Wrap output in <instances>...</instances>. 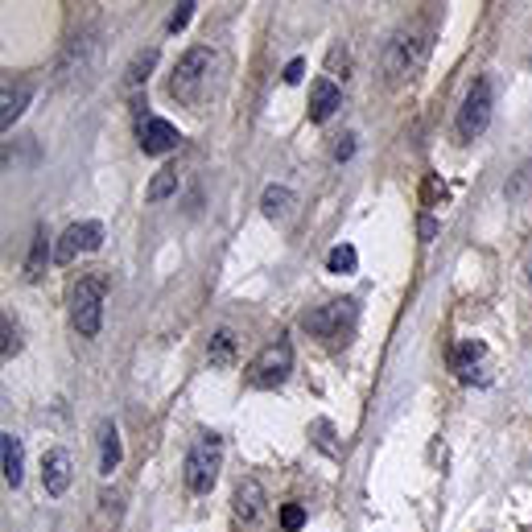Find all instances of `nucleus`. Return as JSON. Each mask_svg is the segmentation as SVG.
<instances>
[{
  "label": "nucleus",
  "mask_w": 532,
  "mask_h": 532,
  "mask_svg": "<svg viewBox=\"0 0 532 532\" xmlns=\"http://www.w3.org/2000/svg\"><path fill=\"white\" fill-rule=\"evenodd\" d=\"M206 359H211V367H232L235 364V335L232 330H215V335H211Z\"/></svg>",
  "instance_id": "aec40b11"
},
{
  "label": "nucleus",
  "mask_w": 532,
  "mask_h": 532,
  "mask_svg": "<svg viewBox=\"0 0 532 532\" xmlns=\"http://www.w3.org/2000/svg\"><path fill=\"white\" fill-rule=\"evenodd\" d=\"M491 112H495V87L491 79H475V87L467 91L462 108H458V137L462 140H479L491 124Z\"/></svg>",
  "instance_id": "0eeeda50"
},
{
  "label": "nucleus",
  "mask_w": 532,
  "mask_h": 532,
  "mask_svg": "<svg viewBox=\"0 0 532 532\" xmlns=\"http://www.w3.org/2000/svg\"><path fill=\"white\" fill-rule=\"evenodd\" d=\"M438 235V219L433 215H421V240H433Z\"/></svg>",
  "instance_id": "7c9ffc66"
},
{
  "label": "nucleus",
  "mask_w": 532,
  "mask_h": 532,
  "mask_svg": "<svg viewBox=\"0 0 532 532\" xmlns=\"http://www.w3.org/2000/svg\"><path fill=\"white\" fill-rule=\"evenodd\" d=\"M0 470H5V483L17 491L25 483V446H21L17 433H0Z\"/></svg>",
  "instance_id": "4468645a"
},
{
  "label": "nucleus",
  "mask_w": 532,
  "mask_h": 532,
  "mask_svg": "<svg viewBox=\"0 0 532 532\" xmlns=\"http://www.w3.org/2000/svg\"><path fill=\"white\" fill-rule=\"evenodd\" d=\"M211 71H215V54L206 46H195L186 54L177 58L174 75H169V95L177 103H186V108H198L211 91Z\"/></svg>",
  "instance_id": "f257e3e1"
},
{
  "label": "nucleus",
  "mask_w": 532,
  "mask_h": 532,
  "mask_svg": "<svg viewBox=\"0 0 532 532\" xmlns=\"http://www.w3.org/2000/svg\"><path fill=\"white\" fill-rule=\"evenodd\" d=\"M309 438H314V446L322 450V454L338 458V446H335V425H330L327 417H318L314 425H309Z\"/></svg>",
  "instance_id": "393cba45"
},
{
  "label": "nucleus",
  "mask_w": 532,
  "mask_h": 532,
  "mask_svg": "<svg viewBox=\"0 0 532 532\" xmlns=\"http://www.w3.org/2000/svg\"><path fill=\"white\" fill-rule=\"evenodd\" d=\"M351 153H355V137H338V145H335V161H351Z\"/></svg>",
  "instance_id": "c756f323"
},
{
  "label": "nucleus",
  "mask_w": 532,
  "mask_h": 532,
  "mask_svg": "<svg viewBox=\"0 0 532 532\" xmlns=\"http://www.w3.org/2000/svg\"><path fill=\"white\" fill-rule=\"evenodd\" d=\"M261 211H264V219H272V223L290 219L293 215V190L290 186H269L261 195Z\"/></svg>",
  "instance_id": "6ab92c4d"
},
{
  "label": "nucleus",
  "mask_w": 532,
  "mask_h": 532,
  "mask_svg": "<svg viewBox=\"0 0 532 532\" xmlns=\"http://www.w3.org/2000/svg\"><path fill=\"white\" fill-rule=\"evenodd\" d=\"M301 524H306V508H301V504H285V508H280V528H285V532H298Z\"/></svg>",
  "instance_id": "bb28decb"
},
{
  "label": "nucleus",
  "mask_w": 532,
  "mask_h": 532,
  "mask_svg": "<svg viewBox=\"0 0 532 532\" xmlns=\"http://www.w3.org/2000/svg\"><path fill=\"white\" fill-rule=\"evenodd\" d=\"M528 280H532V261H528Z\"/></svg>",
  "instance_id": "2f4dec72"
},
{
  "label": "nucleus",
  "mask_w": 532,
  "mask_h": 532,
  "mask_svg": "<svg viewBox=\"0 0 532 532\" xmlns=\"http://www.w3.org/2000/svg\"><path fill=\"white\" fill-rule=\"evenodd\" d=\"M29 95H33V87H29L25 79H17V83L5 87V100H0V128H5V132H13V124L25 116Z\"/></svg>",
  "instance_id": "dca6fc26"
},
{
  "label": "nucleus",
  "mask_w": 532,
  "mask_h": 532,
  "mask_svg": "<svg viewBox=\"0 0 532 532\" xmlns=\"http://www.w3.org/2000/svg\"><path fill=\"white\" fill-rule=\"evenodd\" d=\"M91 54H95V42L87 38V33L75 38L71 46H66L62 62H58V79H62V83H75L79 75H87V71H91Z\"/></svg>",
  "instance_id": "2eb2a0df"
},
{
  "label": "nucleus",
  "mask_w": 532,
  "mask_h": 532,
  "mask_svg": "<svg viewBox=\"0 0 532 532\" xmlns=\"http://www.w3.org/2000/svg\"><path fill=\"white\" fill-rule=\"evenodd\" d=\"M454 372L458 380H467V384H487V347L483 343H462L454 351Z\"/></svg>",
  "instance_id": "ddd939ff"
},
{
  "label": "nucleus",
  "mask_w": 532,
  "mask_h": 532,
  "mask_svg": "<svg viewBox=\"0 0 532 532\" xmlns=\"http://www.w3.org/2000/svg\"><path fill=\"white\" fill-rule=\"evenodd\" d=\"M290 372H293V343L290 338H277V343H269L252 359V367H248V384L269 393V388H280V384L290 380Z\"/></svg>",
  "instance_id": "423d86ee"
},
{
  "label": "nucleus",
  "mask_w": 532,
  "mask_h": 532,
  "mask_svg": "<svg viewBox=\"0 0 532 532\" xmlns=\"http://www.w3.org/2000/svg\"><path fill=\"white\" fill-rule=\"evenodd\" d=\"M103 301H108L103 277H79V285L71 290V327L83 338H95L103 330Z\"/></svg>",
  "instance_id": "20e7f679"
},
{
  "label": "nucleus",
  "mask_w": 532,
  "mask_h": 532,
  "mask_svg": "<svg viewBox=\"0 0 532 532\" xmlns=\"http://www.w3.org/2000/svg\"><path fill=\"white\" fill-rule=\"evenodd\" d=\"M338 108H343V91H338L335 79H314V87H309V120L327 124Z\"/></svg>",
  "instance_id": "f8f14e48"
},
{
  "label": "nucleus",
  "mask_w": 532,
  "mask_h": 532,
  "mask_svg": "<svg viewBox=\"0 0 532 532\" xmlns=\"http://www.w3.org/2000/svg\"><path fill=\"white\" fill-rule=\"evenodd\" d=\"M137 137H140V149L149 153V157H161V153L177 149V128L169 120H161V116H140L137 124Z\"/></svg>",
  "instance_id": "1a4fd4ad"
},
{
  "label": "nucleus",
  "mask_w": 532,
  "mask_h": 532,
  "mask_svg": "<svg viewBox=\"0 0 532 532\" xmlns=\"http://www.w3.org/2000/svg\"><path fill=\"white\" fill-rule=\"evenodd\" d=\"M153 66H157V50H153V46H149V50H140V54L128 62V71H124V87H140L145 79H149Z\"/></svg>",
  "instance_id": "4be33fe9"
},
{
  "label": "nucleus",
  "mask_w": 532,
  "mask_h": 532,
  "mask_svg": "<svg viewBox=\"0 0 532 532\" xmlns=\"http://www.w3.org/2000/svg\"><path fill=\"white\" fill-rule=\"evenodd\" d=\"M124 458V446H120V430H116V421H100V475H112L120 467Z\"/></svg>",
  "instance_id": "f3484780"
},
{
  "label": "nucleus",
  "mask_w": 532,
  "mask_h": 532,
  "mask_svg": "<svg viewBox=\"0 0 532 532\" xmlns=\"http://www.w3.org/2000/svg\"><path fill=\"white\" fill-rule=\"evenodd\" d=\"M0 330H5V343H0V355H5V359H17V355H21V347H25V343H21V327H17V318H9V314H5V318H0Z\"/></svg>",
  "instance_id": "a878e982"
},
{
  "label": "nucleus",
  "mask_w": 532,
  "mask_h": 532,
  "mask_svg": "<svg viewBox=\"0 0 532 532\" xmlns=\"http://www.w3.org/2000/svg\"><path fill=\"white\" fill-rule=\"evenodd\" d=\"M195 9H198V5H190V0H186V5H177V9L169 13V33H182V29L190 25V17H195Z\"/></svg>",
  "instance_id": "cd10ccee"
},
{
  "label": "nucleus",
  "mask_w": 532,
  "mask_h": 532,
  "mask_svg": "<svg viewBox=\"0 0 532 532\" xmlns=\"http://www.w3.org/2000/svg\"><path fill=\"white\" fill-rule=\"evenodd\" d=\"M223 470V438L219 433H198L186 454V487L195 495H206Z\"/></svg>",
  "instance_id": "39448f33"
},
{
  "label": "nucleus",
  "mask_w": 532,
  "mask_h": 532,
  "mask_svg": "<svg viewBox=\"0 0 532 532\" xmlns=\"http://www.w3.org/2000/svg\"><path fill=\"white\" fill-rule=\"evenodd\" d=\"M355 322H359V301L355 298H338V301H327V306L309 309L301 318V327L309 330L314 338H322L327 347H338L355 335Z\"/></svg>",
  "instance_id": "7ed1b4c3"
},
{
  "label": "nucleus",
  "mask_w": 532,
  "mask_h": 532,
  "mask_svg": "<svg viewBox=\"0 0 532 532\" xmlns=\"http://www.w3.org/2000/svg\"><path fill=\"white\" fill-rule=\"evenodd\" d=\"M301 75H306V62H301V58H293V62L285 66V75H280V79L293 87V83H301Z\"/></svg>",
  "instance_id": "c85d7f7f"
},
{
  "label": "nucleus",
  "mask_w": 532,
  "mask_h": 532,
  "mask_svg": "<svg viewBox=\"0 0 532 532\" xmlns=\"http://www.w3.org/2000/svg\"><path fill=\"white\" fill-rule=\"evenodd\" d=\"M528 195H532V157L504 182V198H508V203H524Z\"/></svg>",
  "instance_id": "412c9836"
},
{
  "label": "nucleus",
  "mask_w": 532,
  "mask_h": 532,
  "mask_svg": "<svg viewBox=\"0 0 532 532\" xmlns=\"http://www.w3.org/2000/svg\"><path fill=\"white\" fill-rule=\"evenodd\" d=\"M264 487L256 483V479H243L240 487H235V495H232V516H235V524H248L252 528L256 520L264 516Z\"/></svg>",
  "instance_id": "9d476101"
},
{
  "label": "nucleus",
  "mask_w": 532,
  "mask_h": 532,
  "mask_svg": "<svg viewBox=\"0 0 532 532\" xmlns=\"http://www.w3.org/2000/svg\"><path fill=\"white\" fill-rule=\"evenodd\" d=\"M425 58H430V33L425 29H396L384 46V75H388V83L417 79Z\"/></svg>",
  "instance_id": "f03ea898"
},
{
  "label": "nucleus",
  "mask_w": 532,
  "mask_h": 532,
  "mask_svg": "<svg viewBox=\"0 0 532 532\" xmlns=\"http://www.w3.org/2000/svg\"><path fill=\"white\" fill-rule=\"evenodd\" d=\"M327 269H330V272H338V277H347V272L359 269V252H355L351 243H338V248H330Z\"/></svg>",
  "instance_id": "b1692460"
},
{
  "label": "nucleus",
  "mask_w": 532,
  "mask_h": 532,
  "mask_svg": "<svg viewBox=\"0 0 532 532\" xmlns=\"http://www.w3.org/2000/svg\"><path fill=\"white\" fill-rule=\"evenodd\" d=\"M71 479H75V462H71V454L66 450H50L46 458H42V487H46V495H66L71 491Z\"/></svg>",
  "instance_id": "9b49d317"
},
{
  "label": "nucleus",
  "mask_w": 532,
  "mask_h": 532,
  "mask_svg": "<svg viewBox=\"0 0 532 532\" xmlns=\"http://www.w3.org/2000/svg\"><path fill=\"white\" fill-rule=\"evenodd\" d=\"M46 264H50V232H46V223H38L33 243H29V256H25V280H29V285H33V280H42Z\"/></svg>",
  "instance_id": "a211bd4d"
},
{
  "label": "nucleus",
  "mask_w": 532,
  "mask_h": 532,
  "mask_svg": "<svg viewBox=\"0 0 532 532\" xmlns=\"http://www.w3.org/2000/svg\"><path fill=\"white\" fill-rule=\"evenodd\" d=\"M100 248H103V223L100 219H83V223H71L62 232V240L54 243V261L71 264L87 252H100Z\"/></svg>",
  "instance_id": "6e6552de"
},
{
  "label": "nucleus",
  "mask_w": 532,
  "mask_h": 532,
  "mask_svg": "<svg viewBox=\"0 0 532 532\" xmlns=\"http://www.w3.org/2000/svg\"><path fill=\"white\" fill-rule=\"evenodd\" d=\"M169 195H177V169L174 166L157 169V174H153V182H149V203H166Z\"/></svg>",
  "instance_id": "5701e85b"
}]
</instances>
